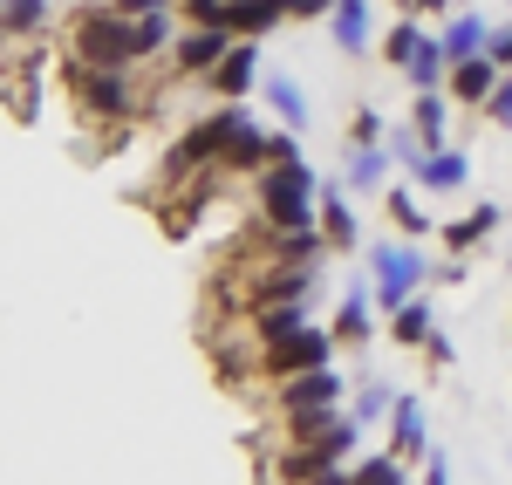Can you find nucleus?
I'll return each mask as SVG.
<instances>
[{
  "instance_id": "nucleus-1",
  "label": "nucleus",
  "mask_w": 512,
  "mask_h": 485,
  "mask_svg": "<svg viewBox=\"0 0 512 485\" xmlns=\"http://www.w3.org/2000/svg\"><path fill=\"white\" fill-rule=\"evenodd\" d=\"M315 199H321V178H315V164H308V158L274 164V171H260V185H253V212H260L267 233L315 226Z\"/></svg>"
},
{
  "instance_id": "nucleus-2",
  "label": "nucleus",
  "mask_w": 512,
  "mask_h": 485,
  "mask_svg": "<svg viewBox=\"0 0 512 485\" xmlns=\"http://www.w3.org/2000/svg\"><path fill=\"white\" fill-rule=\"evenodd\" d=\"M69 62L82 69H137V21H123L117 7H82L69 21Z\"/></svg>"
},
{
  "instance_id": "nucleus-3",
  "label": "nucleus",
  "mask_w": 512,
  "mask_h": 485,
  "mask_svg": "<svg viewBox=\"0 0 512 485\" xmlns=\"http://www.w3.org/2000/svg\"><path fill=\"white\" fill-rule=\"evenodd\" d=\"M69 82H76V110L96 123H137L151 117V96L130 82V69H82L69 62Z\"/></svg>"
},
{
  "instance_id": "nucleus-4",
  "label": "nucleus",
  "mask_w": 512,
  "mask_h": 485,
  "mask_svg": "<svg viewBox=\"0 0 512 485\" xmlns=\"http://www.w3.org/2000/svg\"><path fill=\"white\" fill-rule=\"evenodd\" d=\"M328 356H335V328H301V335H287L274 349H260V376L267 383H294L308 369H328Z\"/></svg>"
},
{
  "instance_id": "nucleus-5",
  "label": "nucleus",
  "mask_w": 512,
  "mask_h": 485,
  "mask_svg": "<svg viewBox=\"0 0 512 485\" xmlns=\"http://www.w3.org/2000/svg\"><path fill=\"white\" fill-rule=\"evenodd\" d=\"M369 267H376V301H383L390 315L403 301H417V281L431 274L417 246H369Z\"/></svg>"
},
{
  "instance_id": "nucleus-6",
  "label": "nucleus",
  "mask_w": 512,
  "mask_h": 485,
  "mask_svg": "<svg viewBox=\"0 0 512 485\" xmlns=\"http://www.w3.org/2000/svg\"><path fill=\"white\" fill-rule=\"evenodd\" d=\"M233 41H239L233 28H185V35L171 41V76H212Z\"/></svg>"
},
{
  "instance_id": "nucleus-7",
  "label": "nucleus",
  "mask_w": 512,
  "mask_h": 485,
  "mask_svg": "<svg viewBox=\"0 0 512 485\" xmlns=\"http://www.w3.org/2000/svg\"><path fill=\"white\" fill-rule=\"evenodd\" d=\"M253 76H260V48H253V41H233V48L219 55V69L205 76V89H212L219 103H239V96L253 89Z\"/></svg>"
},
{
  "instance_id": "nucleus-8",
  "label": "nucleus",
  "mask_w": 512,
  "mask_h": 485,
  "mask_svg": "<svg viewBox=\"0 0 512 485\" xmlns=\"http://www.w3.org/2000/svg\"><path fill=\"white\" fill-rule=\"evenodd\" d=\"M444 89H451V103H472V110H485V96L499 89V62H492V55H472V62H451V76H444Z\"/></svg>"
},
{
  "instance_id": "nucleus-9",
  "label": "nucleus",
  "mask_w": 512,
  "mask_h": 485,
  "mask_svg": "<svg viewBox=\"0 0 512 485\" xmlns=\"http://www.w3.org/2000/svg\"><path fill=\"white\" fill-rule=\"evenodd\" d=\"M280 404L287 410H335L342 404V376H335V369H308V376L280 383Z\"/></svg>"
},
{
  "instance_id": "nucleus-10",
  "label": "nucleus",
  "mask_w": 512,
  "mask_h": 485,
  "mask_svg": "<svg viewBox=\"0 0 512 485\" xmlns=\"http://www.w3.org/2000/svg\"><path fill=\"white\" fill-rule=\"evenodd\" d=\"M301 328H308L301 301H280V308H253V315H246V335H253V349H274V342L301 335Z\"/></svg>"
},
{
  "instance_id": "nucleus-11",
  "label": "nucleus",
  "mask_w": 512,
  "mask_h": 485,
  "mask_svg": "<svg viewBox=\"0 0 512 485\" xmlns=\"http://www.w3.org/2000/svg\"><path fill=\"white\" fill-rule=\"evenodd\" d=\"M390 438H396V458H403V465L431 451V431H424V404H417V397H396L390 404Z\"/></svg>"
},
{
  "instance_id": "nucleus-12",
  "label": "nucleus",
  "mask_w": 512,
  "mask_h": 485,
  "mask_svg": "<svg viewBox=\"0 0 512 485\" xmlns=\"http://www.w3.org/2000/svg\"><path fill=\"white\" fill-rule=\"evenodd\" d=\"M280 21H287V0H233V7H226V28H233L239 41L274 35Z\"/></svg>"
},
{
  "instance_id": "nucleus-13",
  "label": "nucleus",
  "mask_w": 512,
  "mask_h": 485,
  "mask_svg": "<svg viewBox=\"0 0 512 485\" xmlns=\"http://www.w3.org/2000/svg\"><path fill=\"white\" fill-rule=\"evenodd\" d=\"M410 178H417L424 192H458V185L472 178V164H465V151H451V144H444V151H431V158L417 164Z\"/></svg>"
},
{
  "instance_id": "nucleus-14",
  "label": "nucleus",
  "mask_w": 512,
  "mask_h": 485,
  "mask_svg": "<svg viewBox=\"0 0 512 485\" xmlns=\"http://www.w3.org/2000/svg\"><path fill=\"white\" fill-rule=\"evenodd\" d=\"M321 240L335 246V253H349V246L362 240V226H355L349 199H342V192H335V185H321Z\"/></svg>"
},
{
  "instance_id": "nucleus-15",
  "label": "nucleus",
  "mask_w": 512,
  "mask_h": 485,
  "mask_svg": "<svg viewBox=\"0 0 512 485\" xmlns=\"http://www.w3.org/2000/svg\"><path fill=\"white\" fill-rule=\"evenodd\" d=\"M444 62H472L478 48H492V28H485V14H451V28H444Z\"/></svg>"
},
{
  "instance_id": "nucleus-16",
  "label": "nucleus",
  "mask_w": 512,
  "mask_h": 485,
  "mask_svg": "<svg viewBox=\"0 0 512 485\" xmlns=\"http://www.w3.org/2000/svg\"><path fill=\"white\" fill-rule=\"evenodd\" d=\"M492 233H499V205L478 199V212H465V219H451V226H444V246H451V253H472V246L492 240Z\"/></svg>"
},
{
  "instance_id": "nucleus-17",
  "label": "nucleus",
  "mask_w": 512,
  "mask_h": 485,
  "mask_svg": "<svg viewBox=\"0 0 512 485\" xmlns=\"http://www.w3.org/2000/svg\"><path fill=\"white\" fill-rule=\"evenodd\" d=\"M328 28H335V48L342 55H362L369 48V0H335Z\"/></svg>"
},
{
  "instance_id": "nucleus-18",
  "label": "nucleus",
  "mask_w": 512,
  "mask_h": 485,
  "mask_svg": "<svg viewBox=\"0 0 512 485\" xmlns=\"http://www.w3.org/2000/svg\"><path fill=\"white\" fill-rule=\"evenodd\" d=\"M390 335L403 342V349H424V342L437 335V322H431V301H403V308H396V328H390Z\"/></svg>"
},
{
  "instance_id": "nucleus-19",
  "label": "nucleus",
  "mask_w": 512,
  "mask_h": 485,
  "mask_svg": "<svg viewBox=\"0 0 512 485\" xmlns=\"http://www.w3.org/2000/svg\"><path fill=\"white\" fill-rule=\"evenodd\" d=\"M390 178V151L383 144H355V158H349V185L355 192H376Z\"/></svg>"
},
{
  "instance_id": "nucleus-20",
  "label": "nucleus",
  "mask_w": 512,
  "mask_h": 485,
  "mask_svg": "<svg viewBox=\"0 0 512 485\" xmlns=\"http://www.w3.org/2000/svg\"><path fill=\"white\" fill-rule=\"evenodd\" d=\"M417 144H424V158L444 151V96L437 89H417Z\"/></svg>"
},
{
  "instance_id": "nucleus-21",
  "label": "nucleus",
  "mask_w": 512,
  "mask_h": 485,
  "mask_svg": "<svg viewBox=\"0 0 512 485\" xmlns=\"http://www.w3.org/2000/svg\"><path fill=\"white\" fill-rule=\"evenodd\" d=\"M335 342H369V287L342 294V315H335Z\"/></svg>"
},
{
  "instance_id": "nucleus-22",
  "label": "nucleus",
  "mask_w": 512,
  "mask_h": 485,
  "mask_svg": "<svg viewBox=\"0 0 512 485\" xmlns=\"http://www.w3.org/2000/svg\"><path fill=\"white\" fill-rule=\"evenodd\" d=\"M267 103L280 110V123H287V130H301V123H308V96H301V82H294V76H274V82H267Z\"/></svg>"
},
{
  "instance_id": "nucleus-23",
  "label": "nucleus",
  "mask_w": 512,
  "mask_h": 485,
  "mask_svg": "<svg viewBox=\"0 0 512 485\" xmlns=\"http://www.w3.org/2000/svg\"><path fill=\"white\" fill-rule=\"evenodd\" d=\"M383 212L396 219V233H403V240H417V233H431V219H424V205H417V192H403V185H396L390 199H383Z\"/></svg>"
},
{
  "instance_id": "nucleus-24",
  "label": "nucleus",
  "mask_w": 512,
  "mask_h": 485,
  "mask_svg": "<svg viewBox=\"0 0 512 485\" xmlns=\"http://www.w3.org/2000/svg\"><path fill=\"white\" fill-rule=\"evenodd\" d=\"M424 41H431V35H424V28H417V21H396L390 35H383V55H390L396 69H410V62H417V55H424Z\"/></svg>"
},
{
  "instance_id": "nucleus-25",
  "label": "nucleus",
  "mask_w": 512,
  "mask_h": 485,
  "mask_svg": "<svg viewBox=\"0 0 512 485\" xmlns=\"http://www.w3.org/2000/svg\"><path fill=\"white\" fill-rule=\"evenodd\" d=\"M41 21H48V0H7L0 7V28L7 35H41Z\"/></svg>"
},
{
  "instance_id": "nucleus-26",
  "label": "nucleus",
  "mask_w": 512,
  "mask_h": 485,
  "mask_svg": "<svg viewBox=\"0 0 512 485\" xmlns=\"http://www.w3.org/2000/svg\"><path fill=\"white\" fill-rule=\"evenodd\" d=\"M403 76H410V82H417V89H437V82H444V76H451V62H444V41H424V55H417V62H410V69H403Z\"/></svg>"
},
{
  "instance_id": "nucleus-27",
  "label": "nucleus",
  "mask_w": 512,
  "mask_h": 485,
  "mask_svg": "<svg viewBox=\"0 0 512 485\" xmlns=\"http://www.w3.org/2000/svg\"><path fill=\"white\" fill-rule=\"evenodd\" d=\"M349 485H403V458H362V465H355L349 472Z\"/></svg>"
},
{
  "instance_id": "nucleus-28",
  "label": "nucleus",
  "mask_w": 512,
  "mask_h": 485,
  "mask_svg": "<svg viewBox=\"0 0 512 485\" xmlns=\"http://www.w3.org/2000/svg\"><path fill=\"white\" fill-rule=\"evenodd\" d=\"M390 383H362V390H355V424H369V417H390Z\"/></svg>"
},
{
  "instance_id": "nucleus-29",
  "label": "nucleus",
  "mask_w": 512,
  "mask_h": 485,
  "mask_svg": "<svg viewBox=\"0 0 512 485\" xmlns=\"http://www.w3.org/2000/svg\"><path fill=\"white\" fill-rule=\"evenodd\" d=\"M226 7H233V0H178V14H185L192 28H226Z\"/></svg>"
},
{
  "instance_id": "nucleus-30",
  "label": "nucleus",
  "mask_w": 512,
  "mask_h": 485,
  "mask_svg": "<svg viewBox=\"0 0 512 485\" xmlns=\"http://www.w3.org/2000/svg\"><path fill=\"white\" fill-rule=\"evenodd\" d=\"M485 117H492V123H512V76H499V89L485 96Z\"/></svg>"
},
{
  "instance_id": "nucleus-31",
  "label": "nucleus",
  "mask_w": 512,
  "mask_h": 485,
  "mask_svg": "<svg viewBox=\"0 0 512 485\" xmlns=\"http://www.w3.org/2000/svg\"><path fill=\"white\" fill-rule=\"evenodd\" d=\"M349 137H355V144H383V117H376V110H355Z\"/></svg>"
},
{
  "instance_id": "nucleus-32",
  "label": "nucleus",
  "mask_w": 512,
  "mask_h": 485,
  "mask_svg": "<svg viewBox=\"0 0 512 485\" xmlns=\"http://www.w3.org/2000/svg\"><path fill=\"white\" fill-rule=\"evenodd\" d=\"M287 14H294V21H328L335 0H287Z\"/></svg>"
},
{
  "instance_id": "nucleus-33",
  "label": "nucleus",
  "mask_w": 512,
  "mask_h": 485,
  "mask_svg": "<svg viewBox=\"0 0 512 485\" xmlns=\"http://www.w3.org/2000/svg\"><path fill=\"white\" fill-rule=\"evenodd\" d=\"M485 55H492V62L512 76V21H506V28H492V48H485Z\"/></svg>"
},
{
  "instance_id": "nucleus-34",
  "label": "nucleus",
  "mask_w": 512,
  "mask_h": 485,
  "mask_svg": "<svg viewBox=\"0 0 512 485\" xmlns=\"http://www.w3.org/2000/svg\"><path fill=\"white\" fill-rule=\"evenodd\" d=\"M396 14L410 21V14H451V0H396Z\"/></svg>"
},
{
  "instance_id": "nucleus-35",
  "label": "nucleus",
  "mask_w": 512,
  "mask_h": 485,
  "mask_svg": "<svg viewBox=\"0 0 512 485\" xmlns=\"http://www.w3.org/2000/svg\"><path fill=\"white\" fill-rule=\"evenodd\" d=\"M308 485H349V472H335V465H328V472H315Z\"/></svg>"
},
{
  "instance_id": "nucleus-36",
  "label": "nucleus",
  "mask_w": 512,
  "mask_h": 485,
  "mask_svg": "<svg viewBox=\"0 0 512 485\" xmlns=\"http://www.w3.org/2000/svg\"><path fill=\"white\" fill-rule=\"evenodd\" d=\"M424 485H451V472H444V458H431V479Z\"/></svg>"
},
{
  "instance_id": "nucleus-37",
  "label": "nucleus",
  "mask_w": 512,
  "mask_h": 485,
  "mask_svg": "<svg viewBox=\"0 0 512 485\" xmlns=\"http://www.w3.org/2000/svg\"><path fill=\"white\" fill-rule=\"evenodd\" d=\"M0 7H7V0H0Z\"/></svg>"
}]
</instances>
